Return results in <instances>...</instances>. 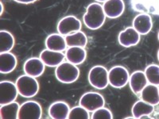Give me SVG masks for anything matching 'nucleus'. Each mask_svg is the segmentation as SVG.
<instances>
[{"label": "nucleus", "mask_w": 159, "mask_h": 119, "mask_svg": "<svg viewBox=\"0 0 159 119\" xmlns=\"http://www.w3.org/2000/svg\"><path fill=\"white\" fill-rule=\"evenodd\" d=\"M106 15L103 6L97 2H92L88 6L86 13L84 15V23L89 29L95 30L104 24Z\"/></svg>", "instance_id": "1"}, {"label": "nucleus", "mask_w": 159, "mask_h": 119, "mask_svg": "<svg viewBox=\"0 0 159 119\" xmlns=\"http://www.w3.org/2000/svg\"><path fill=\"white\" fill-rule=\"evenodd\" d=\"M18 94L24 98L34 97L39 90V83L35 77L29 75H22L16 80Z\"/></svg>", "instance_id": "2"}, {"label": "nucleus", "mask_w": 159, "mask_h": 119, "mask_svg": "<svg viewBox=\"0 0 159 119\" xmlns=\"http://www.w3.org/2000/svg\"><path fill=\"white\" fill-rule=\"evenodd\" d=\"M55 75L58 81L63 83H72L76 82L80 76L77 66L70 62H62L56 67Z\"/></svg>", "instance_id": "3"}, {"label": "nucleus", "mask_w": 159, "mask_h": 119, "mask_svg": "<svg viewBox=\"0 0 159 119\" xmlns=\"http://www.w3.org/2000/svg\"><path fill=\"white\" fill-rule=\"evenodd\" d=\"M89 81L94 88L103 90L109 84L108 71L101 65L92 67L89 71Z\"/></svg>", "instance_id": "4"}, {"label": "nucleus", "mask_w": 159, "mask_h": 119, "mask_svg": "<svg viewBox=\"0 0 159 119\" xmlns=\"http://www.w3.org/2000/svg\"><path fill=\"white\" fill-rule=\"evenodd\" d=\"M109 84L115 88H123L129 83L130 75L126 68L115 66L108 72Z\"/></svg>", "instance_id": "5"}, {"label": "nucleus", "mask_w": 159, "mask_h": 119, "mask_svg": "<svg viewBox=\"0 0 159 119\" xmlns=\"http://www.w3.org/2000/svg\"><path fill=\"white\" fill-rule=\"evenodd\" d=\"M104 104V98L97 92L90 91L84 93L80 99V105L89 112H94L97 109L103 107Z\"/></svg>", "instance_id": "6"}, {"label": "nucleus", "mask_w": 159, "mask_h": 119, "mask_svg": "<svg viewBox=\"0 0 159 119\" xmlns=\"http://www.w3.org/2000/svg\"><path fill=\"white\" fill-rule=\"evenodd\" d=\"M42 115L41 105L36 101H26L20 106L18 119H40Z\"/></svg>", "instance_id": "7"}, {"label": "nucleus", "mask_w": 159, "mask_h": 119, "mask_svg": "<svg viewBox=\"0 0 159 119\" xmlns=\"http://www.w3.org/2000/svg\"><path fill=\"white\" fill-rule=\"evenodd\" d=\"M130 6L136 12L159 15V0H130Z\"/></svg>", "instance_id": "8"}, {"label": "nucleus", "mask_w": 159, "mask_h": 119, "mask_svg": "<svg viewBox=\"0 0 159 119\" xmlns=\"http://www.w3.org/2000/svg\"><path fill=\"white\" fill-rule=\"evenodd\" d=\"M80 29H81V22L76 17L72 15L63 18L60 20L57 24L58 33L65 37L80 31Z\"/></svg>", "instance_id": "9"}, {"label": "nucleus", "mask_w": 159, "mask_h": 119, "mask_svg": "<svg viewBox=\"0 0 159 119\" xmlns=\"http://www.w3.org/2000/svg\"><path fill=\"white\" fill-rule=\"evenodd\" d=\"M18 95L16 83L4 80L0 83V105H5L16 100Z\"/></svg>", "instance_id": "10"}, {"label": "nucleus", "mask_w": 159, "mask_h": 119, "mask_svg": "<svg viewBox=\"0 0 159 119\" xmlns=\"http://www.w3.org/2000/svg\"><path fill=\"white\" fill-rule=\"evenodd\" d=\"M140 34L133 26L125 29L119 33L118 40L119 43L123 47H131L138 45L140 42Z\"/></svg>", "instance_id": "11"}, {"label": "nucleus", "mask_w": 159, "mask_h": 119, "mask_svg": "<svg viewBox=\"0 0 159 119\" xmlns=\"http://www.w3.org/2000/svg\"><path fill=\"white\" fill-rule=\"evenodd\" d=\"M45 64L41 60V58L32 57L28 59L25 62L23 70L25 74L37 78L43 74L45 72Z\"/></svg>", "instance_id": "12"}, {"label": "nucleus", "mask_w": 159, "mask_h": 119, "mask_svg": "<svg viewBox=\"0 0 159 119\" xmlns=\"http://www.w3.org/2000/svg\"><path fill=\"white\" fill-rule=\"evenodd\" d=\"M106 17L109 18H117L124 12L125 4L123 0H107L103 5Z\"/></svg>", "instance_id": "13"}, {"label": "nucleus", "mask_w": 159, "mask_h": 119, "mask_svg": "<svg viewBox=\"0 0 159 119\" xmlns=\"http://www.w3.org/2000/svg\"><path fill=\"white\" fill-rule=\"evenodd\" d=\"M40 58L45 64V66L53 68L57 67L58 65L64 62L65 55L62 52H57L46 49L41 52Z\"/></svg>", "instance_id": "14"}, {"label": "nucleus", "mask_w": 159, "mask_h": 119, "mask_svg": "<svg viewBox=\"0 0 159 119\" xmlns=\"http://www.w3.org/2000/svg\"><path fill=\"white\" fill-rule=\"evenodd\" d=\"M133 27L140 35H146L153 27L152 18L148 14H139L133 20Z\"/></svg>", "instance_id": "15"}, {"label": "nucleus", "mask_w": 159, "mask_h": 119, "mask_svg": "<svg viewBox=\"0 0 159 119\" xmlns=\"http://www.w3.org/2000/svg\"><path fill=\"white\" fill-rule=\"evenodd\" d=\"M148 83L147 76L143 71H136L130 76L129 84L130 89L134 94H140Z\"/></svg>", "instance_id": "16"}, {"label": "nucleus", "mask_w": 159, "mask_h": 119, "mask_svg": "<svg viewBox=\"0 0 159 119\" xmlns=\"http://www.w3.org/2000/svg\"><path fill=\"white\" fill-rule=\"evenodd\" d=\"M70 107L64 101H57L52 103L49 108V117L53 119L69 118Z\"/></svg>", "instance_id": "17"}, {"label": "nucleus", "mask_w": 159, "mask_h": 119, "mask_svg": "<svg viewBox=\"0 0 159 119\" xmlns=\"http://www.w3.org/2000/svg\"><path fill=\"white\" fill-rule=\"evenodd\" d=\"M45 45L46 49L57 52H63L67 47L65 37L60 33H52L49 35L45 39Z\"/></svg>", "instance_id": "18"}, {"label": "nucleus", "mask_w": 159, "mask_h": 119, "mask_svg": "<svg viewBox=\"0 0 159 119\" xmlns=\"http://www.w3.org/2000/svg\"><path fill=\"white\" fill-rule=\"evenodd\" d=\"M142 100L153 106L159 104V88L158 86L148 83L140 93Z\"/></svg>", "instance_id": "19"}, {"label": "nucleus", "mask_w": 159, "mask_h": 119, "mask_svg": "<svg viewBox=\"0 0 159 119\" xmlns=\"http://www.w3.org/2000/svg\"><path fill=\"white\" fill-rule=\"evenodd\" d=\"M17 66V58L10 52L0 53V72L8 74L15 70Z\"/></svg>", "instance_id": "20"}, {"label": "nucleus", "mask_w": 159, "mask_h": 119, "mask_svg": "<svg viewBox=\"0 0 159 119\" xmlns=\"http://www.w3.org/2000/svg\"><path fill=\"white\" fill-rule=\"evenodd\" d=\"M87 52L84 48L69 47L65 52V58L70 63L75 65L81 64L86 60Z\"/></svg>", "instance_id": "21"}, {"label": "nucleus", "mask_w": 159, "mask_h": 119, "mask_svg": "<svg viewBox=\"0 0 159 119\" xmlns=\"http://www.w3.org/2000/svg\"><path fill=\"white\" fill-rule=\"evenodd\" d=\"M154 111V106L146 103L143 100H139L132 107L131 113L134 118H141L144 115H150Z\"/></svg>", "instance_id": "22"}, {"label": "nucleus", "mask_w": 159, "mask_h": 119, "mask_svg": "<svg viewBox=\"0 0 159 119\" xmlns=\"http://www.w3.org/2000/svg\"><path fill=\"white\" fill-rule=\"evenodd\" d=\"M65 42L69 47L84 48L88 43L87 36L82 31H77L65 36Z\"/></svg>", "instance_id": "23"}, {"label": "nucleus", "mask_w": 159, "mask_h": 119, "mask_svg": "<svg viewBox=\"0 0 159 119\" xmlns=\"http://www.w3.org/2000/svg\"><path fill=\"white\" fill-rule=\"evenodd\" d=\"M20 105L17 102L2 105L0 108V117L2 119H17L18 118Z\"/></svg>", "instance_id": "24"}, {"label": "nucleus", "mask_w": 159, "mask_h": 119, "mask_svg": "<svg viewBox=\"0 0 159 119\" xmlns=\"http://www.w3.org/2000/svg\"><path fill=\"white\" fill-rule=\"evenodd\" d=\"M0 52H10L15 45V37L7 30L0 31Z\"/></svg>", "instance_id": "25"}, {"label": "nucleus", "mask_w": 159, "mask_h": 119, "mask_svg": "<svg viewBox=\"0 0 159 119\" xmlns=\"http://www.w3.org/2000/svg\"><path fill=\"white\" fill-rule=\"evenodd\" d=\"M144 72L149 83L159 86V65L154 64L148 65Z\"/></svg>", "instance_id": "26"}, {"label": "nucleus", "mask_w": 159, "mask_h": 119, "mask_svg": "<svg viewBox=\"0 0 159 119\" xmlns=\"http://www.w3.org/2000/svg\"><path fill=\"white\" fill-rule=\"evenodd\" d=\"M69 119H89L90 118L89 111L82 106H78L72 108L69 111Z\"/></svg>", "instance_id": "27"}, {"label": "nucleus", "mask_w": 159, "mask_h": 119, "mask_svg": "<svg viewBox=\"0 0 159 119\" xmlns=\"http://www.w3.org/2000/svg\"><path fill=\"white\" fill-rule=\"evenodd\" d=\"M92 119H112L113 118V114L111 111L109 109L101 107V108L97 109L93 112L92 114Z\"/></svg>", "instance_id": "28"}, {"label": "nucleus", "mask_w": 159, "mask_h": 119, "mask_svg": "<svg viewBox=\"0 0 159 119\" xmlns=\"http://www.w3.org/2000/svg\"><path fill=\"white\" fill-rule=\"evenodd\" d=\"M15 2H19V3H22V4H30V3H33V2H35L38 0H15Z\"/></svg>", "instance_id": "29"}, {"label": "nucleus", "mask_w": 159, "mask_h": 119, "mask_svg": "<svg viewBox=\"0 0 159 119\" xmlns=\"http://www.w3.org/2000/svg\"><path fill=\"white\" fill-rule=\"evenodd\" d=\"M0 7H1V11H0V15H2V14H3V10H4L3 4H2V2H0Z\"/></svg>", "instance_id": "30"}, {"label": "nucleus", "mask_w": 159, "mask_h": 119, "mask_svg": "<svg viewBox=\"0 0 159 119\" xmlns=\"http://www.w3.org/2000/svg\"><path fill=\"white\" fill-rule=\"evenodd\" d=\"M96 1H97V2H106L107 0H96Z\"/></svg>", "instance_id": "31"}, {"label": "nucleus", "mask_w": 159, "mask_h": 119, "mask_svg": "<svg viewBox=\"0 0 159 119\" xmlns=\"http://www.w3.org/2000/svg\"><path fill=\"white\" fill-rule=\"evenodd\" d=\"M157 60H158V61H159V49H158V52H157Z\"/></svg>", "instance_id": "32"}, {"label": "nucleus", "mask_w": 159, "mask_h": 119, "mask_svg": "<svg viewBox=\"0 0 159 119\" xmlns=\"http://www.w3.org/2000/svg\"><path fill=\"white\" fill-rule=\"evenodd\" d=\"M157 37H158V41H159V32H158V35H157Z\"/></svg>", "instance_id": "33"}, {"label": "nucleus", "mask_w": 159, "mask_h": 119, "mask_svg": "<svg viewBox=\"0 0 159 119\" xmlns=\"http://www.w3.org/2000/svg\"><path fill=\"white\" fill-rule=\"evenodd\" d=\"M158 88H159V87H158Z\"/></svg>", "instance_id": "34"}]
</instances>
